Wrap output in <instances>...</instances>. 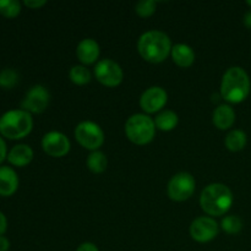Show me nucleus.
<instances>
[{"label": "nucleus", "mask_w": 251, "mask_h": 251, "mask_svg": "<svg viewBox=\"0 0 251 251\" xmlns=\"http://www.w3.org/2000/svg\"><path fill=\"white\" fill-rule=\"evenodd\" d=\"M6 228H7L6 217L4 216V213L0 212V235H2L5 232H6Z\"/></svg>", "instance_id": "28"}, {"label": "nucleus", "mask_w": 251, "mask_h": 251, "mask_svg": "<svg viewBox=\"0 0 251 251\" xmlns=\"http://www.w3.org/2000/svg\"><path fill=\"white\" fill-rule=\"evenodd\" d=\"M44 4H46V0H25V5L28 7H32V9L41 7Z\"/></svg>", "instance_id": "27"}, {"label": "nucleus", "mask_w": 251, "mask_h": 251, "mask_svg": "<svg viewBox=\"0 0 251 251\" xmlns=\"http://www.w3.org/2000/svg\"><path fill=\"white\" fill-rule=\"evenodd\" d=\"M50 95L42 85H36L26 93L21 105L28 113H42L49 104Z\"/></svg>", "instance_id": "9"}, {"label": "nucleus", "mask_w": 251, "mask_h": 251, "mask_svg": "<svg viewBox=\"0 0 251 251\" xmlns=\"http://www.w3.org/2000/svg\"><path fill=\"white\" fill-rule=\"evenodd\" d=\"M33 127L31 113L24 109H14L0 117V134L11 140L27 136Z\"/></svg>", "instance_id": "4"}, {"label": "nucleus", "mask_w": 251, "mask_h": 251, "mask_svg": "<svg viewBox=\"0 0 251 251\" xmlns=\"http://www.w3.org/2000/svg\"><path fill=\"white\" fill-rule=\"evenodd\" d=\"M171 51L174 63L183 68H188L195 60V53H194L193 48L185 43L176 44L174 47H172Z\"/></svg>", "instance_id": "17"}, {"label": "nucleus", "mask_w": 251, "mask_h": 251, "mask_svg": "<svg viewBox=\"0 0 251 251\" xmlns=\"http://www.w3.org/2000/svg\"><path fill=\"white\" fill-rule=\"evenodd\" d=\"M222 228L228 234H238L243 228V222L238 216H227L222 220Z\"/></svg>", "instance_id": "23"}, {"label": "nucleus", "mask_w": 251, "mask_h": 251, "mask_svg": "<svg viewBox=\"0 0 251 251\" xmlns=\"http://www.w3.org/2000/svg\"><path fill=\"white\" fill-rule=\"evenodd\" d=\"M70 78L77 85H85V83L90 82L91 73L85 66L75 65L70 70Z\"/></svg>", "instance_id": "22"}, {"label": "nucleus", "mask_w": 251, "mask_h": 251, "mask_svg": "<svg viewBox=\"0 0 251 251\" xmlns=\"http://www.w3.org/2000/svg\"><path fill=\"white\" fill-rule=\"evenodd\" d=\"M19 176L10 167H0V195L10 196L17 190Z\"/></svg>", "instance_id": "13"}, {"label": "nucleus", "mask_w": 251, "mask_h": 251, "mask_svg": "<svg viewBox=\"0 0 251 251\" xmlns=\"http://www.w3.org/2000/svg\"><path fill=\"white\" fill-rule=\"evenodd\" d=\"M96 77L103 85L114 87L123 81V70L118 63L112 59H102L95 68Z\"/></svg>", "instance_id": "8"}, {"label": "nucleus", "mask_w": 251, "mask_h": 251, "mask_svg": "<svg viewBox=\"0 0 251 251\" xmlns=\"http://www.w3.org/2000/svg\"><path fill=\"white\" fill-rule=\"evenodd\" d=\"M235 122V112L230 105L221 104L213 112V124L221 130L232 126Z\"/></svg>", "instance_id": "15"}, {"label": "nucleus", "mask_w": 251, "mask_h": 251, "mask_svg": "<svg viewBox=\"0 0 251 251\" xmlns=\"http://www.w3.org/2000/svg\"><path fill=\"white\" fill-rule=\"evenodd\" d=\"M33 158V151L28 145L20 144L12 147L7 154V159L16 167H24L28 164Z\"/></svg>", "instance_id": "16"}, {"label": "nucleus", "mask_w": 251, "mask_h": 251, "mask_svg": "<svg viewBox=\"0 0 251 251\" xmlns=\"http://www.w3.org/2000/svg\"><path fill=\"white\" fill-rule=\"evenodd\" d=\"M87 167L90 171H92L93 173H102L107 169L108 161L107 157L103 152L100 151H93L91 152L90 156L87 157Z\"/></svg>", "instance_id": "20"}, {"label": "nucleus", "mask_w": 251, "mask_h": 251, "mask_svg": "<svg viewBox=\"0 0 251 251\" xmlns=\"http://www.w3.org/2000/svg\"><path fill=\"white\" fill-rule=\"evenodd\" d=\"M250 92V78L240 66H232L225 73L221 82V96L230 103H240Z\"/></svg>", "instance_id": "1"}, {"label": "nucleus", "mask_w": 251, "mask_h": 251, "mask_svg": "<svg viewBox=\"0 0 251 251\" xmlns=\"http://www.w3.org/2000/svg\"><path fill=\"white\" fill-rule=\"evenodd\" d=\"M190 234L199 243H207L218 234V225L211 217H198L190 226Z\"/></svg>", "instance_id": "10"}, {"label": "nucleus", "mask_w": 251, "mask_h": 251, "mask_svg": "<svg viewBox=\"0 0 251 251\" xmlns=\"http://www.w3.org/2000/svg\"><path fill=\"white\" fill-rule=\"evenodd\" d=\"M75 137L85 149L97 150L104 141V134L96 123L86 120L81 122L75 129Z\"/></svg>", "instance_id": "6"}, {"label": "nucleus", "mask_w": 251, "mask_h": 251, "mask_svg": "<svg viewBox=\"0 0 251 251\" xmlns=\"http://www.w3.org/2000/svg\"><path fill=\"white\" fill-rule=\"evenodd\" d=\"M247 4L249 5V6H251V0H248V1H247Z\"/></svg>", "instance_id": "32"}, {"label": "nucleus", "mask_w": 251, "mask_h": 251, "mask_svg": "<svg viewBox=\"0 0 251 251\" xmlns=\"http://www.w3.org/2000/svg\"><path fill=\"white\" fill-rule=\"evenodd\" d=\"M243 22H244V25L248 27V28H251V10H250V11H248L247 14L244 15Z\"/></svg>", "instance_id": "31"}, {"label": "nucleus", "mask_w": 251, "mask_h": 251, "mask_svg": "<svg viewBox=\"0 0 251 251\" xmlns=\"http://www.w3.org/2000/svg\"><path fill=\"white\" fill-rule=\"evenodd\" d=\"M194 191H195V179L186 172L173 176L168 183V195L174 201L188 200Z\"/></svg>", "instance_id": "7"}, {"label": "nucleus", "mask_w": 251, "mask_h": 251, "mask_svg": "<svg viewBox=\"0 0 251 251\" xmlns=\"http://www.w3.org/2000/svg\"><path fill=\"white\" fill-rule=\"evenodd\" d=\"M154 124L158 129L163 130V131H169L178 124V115L173 110H163L156 117Z\"/></svg>", "instance_id": "19"}, {"label": "nucleus", "mask_w": 251, "mask_h": 251, "mask_svg": "<svg viewBox=\"0 0 251 251\" xmlns=\"http://www.w3.org/2000/svg\"><path fill=\"white\" fill-rule=\"evenodd\" d=\"M247 141V134L242 130H232L230 132H228L225 140L227 149L233 152L240 151V150L244 149Z\"/></svg>", "instance_id": "18"}, {"label": "nucleus", "mask_w": 251, "mask_h": 251, "mask_svg": "<svg viewBox=\"0 0 251 251\" xmlns=\"http://www.w3.org/2000/svg\"><path fill=\"white\" fill-rule=\"evenodd\" d=\"M233 203V194L225 184L215 183L206 186L201 193L200 205L211 216H222L228 212Z\"/></svg>", "instance_id": "3"}, {"label": "nucleus", "mask_w": 251, "mask_h": 251, "mask_svg": "<svg viewBox=\"0 0 251 251\" xmlns=\"http://www.w3.org/2000/svg\"><path fill=\"white\" fill-rule=\"evenodd\" d=\"M137 48L142 58L146 59L147 61L161 63L172 50V43L169 37L164 32L152 29L141 34Z\"/></svg>", "instance_id": "2"}, {"label": "nucleus", "mask_w": 251, "mask_h": 251, "mask_svg": "<svg viewBox=\"0 0 251 251\" xmlns=\"http://www.w3.org/2000/svg\"><path fill=\"white\" fill-rule=\"evenodd\" d=\"M17 74L12 69H5L0 73V86L4 88H12L17 83Z\"/></svg>", "instance_id": "24"}, {"label": "nucleus", "mask_w": 251, "mask_h": 251, "mask_svg": "<svg viewBox=\"0 0 251 251\" xmlns=\"http://www.w3.org/2000/svg\"><path fill=\"white\" fill-rule=\"evenodd\" d=\"M156 5L157 2L154 0H141V1L136 4L135 10H136V12L140 16L146 17L153 14L154 10H156Z\"/></svg>", "instance_id": "25"}, {"label": "nucleus", "mask_w": 251, "mask_h": 251, "mask_svg": "<svg viewBox=\"0 0 251 251\" xmlns=\"http://www.w3.org/2000/svg\"><path fill=\"white\" fill-rule=\"evenodd\" d=\"M5 157H6V144L2 140V137L0 136V163L4 161Z\"/></svg>", "instance_id": "29"}, {"label": "nucleus", "mask_w": 251, "mask_h": 251, "mask_svg": "<svg viewBox=\"0 0 251 251\" xmlns=\"http://www.w3.org/2000/svg\"><path fill=\"white\" fill-rule=\"evenodd\" d=\"M21 11V2L19 0H0V14L5 17H16Z\"/></svg>", "instance_id": "21"}, {"label": "nucleus", "mask_w": 251, "mask_h": 251, "mask_svg": "<svg viewBox=\"0 0 251 251\" xmlns=\"http://www.w3.org/2000/svg\"><path fill=\"white\" fill-rule=\"evenodd\" d=\"M77 58L85 64H92L100 55V46L92 38H85L78 43L76 49Z\"/></svg>", "instance_id": "14"}, {"label": "nucleus", "mask_w": 251, "mask_h": 251, "mask_svg": "<svg viewBox=\"0 0 251 251\" xmlns=\"http://www.w3.org/2000/svg\"><path fill=\"white\" fill-rule=\"evenodd\" d=\"M42 147L51 157H61L70 150V141L59 131H49L42 139Z\"/></svg>", "instance_id": "11"}, {"label": "nucleus", "mask_w": 251, "mask_h": 251, "mask_svg": "<svg viewBox=\"0 0 251 251\" xmlns=\"http://www.w3.org/2000/svg\"><path fill=\"white\" fill-rule=\"evenodd\" d=\"M10 248V242L6 237L0 235V251H7Z\"/></svg>", "instance_id": "30"}, {"label": "nucleus", "mask_w": 251, "mask_h": 251, "mask_svg": "<svg viewBox=\"0 0 251 251\" xmlns=\"http://www.w3.org/2000/svg\"><path fill=\"white\" fill-rule=\"evenodd\" d=\"M125 132L130 141L137 145L149 144L156 132V124L151 117L146 114L131 115L125 124Z\"/></svg>", "instance_id": "5"}, {"label": "nucleus", "mask_w": 251, "mask_h": 251, "mask_svg": "<svg viewBox=\"0 0 251 251\" xmlns=\"http://www.w3.org/2000/svg\"><path fill=\"white\" fill-rule=\"evenodd\" d=\"M168 100L166 90L159 86H153L145 91L140 98V105L147 113H154L164 107Z\"/></svg>", "instance_id": "12"}, {"label": "nucleus", "mask_w": 251, "mask_h": 251, "mask_svg": "<svg viewBox=\"0 0 251 251\" xmlns=\"http://www.w3.org/2000/svg\"><path fill=\"white\" fill-rule=\"evenodd\" d=\"M76 251H100L98 250V248L96 247L93 243H83V244H81L80 247L76 249Z\"/></svg>", "instance_id": "26"}]
</instances>
